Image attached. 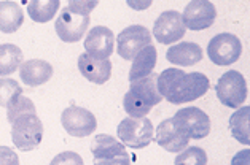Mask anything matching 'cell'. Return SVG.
Wrapping results in <instances>:
<instances>
[{"label": "cell", "mask_w": 250, "mask_h": 165, "mask_svg": "<svg viewBox=\"0 0 250 165\" xmlns=\"http://www.w3.org/2000/svg\"><path fill=\"white\" fill-rule=\"evenodd\" d=\"M250 107L239 108L234 114L229 118V129L233 135L239 143L250 145Z\"/></svg>", "instance_id": "obj_22"}, {"label": "cell", "mask_w": 250, "mask_h": 165, "mask_svg": "<svg viewBox=\"0 0 250 165\" xmlns=\"http://www.w3.org/2000/svg\"><path fill=\"white\" fill-rule=\"evenodd\" d=\"M11 142L21 151H32L42 143L43 138V124L37 116V110L15 116L10 119Z\"/></svg>", "instance_id": "obj_3"}, {"label": "cell", "mask_w": 250, "mask_h": 165, "mask_svg": "<svg viewBox=\"0 0 250 165\" xmlns=\"http://www.w3.org/2000/svg\"><path fill=\"white\" fill-rule=\"evenodd\" d=\"M160 102H163V95L158 91V75L151 73L131 83L123 99V107L129 118H145V114H148L150 110Z\"/></svg>", "instance_id": "obj_2"}, {"label": "cell", "mask_w": 250, "mask_h": 165, "mask_svg": "<svg viewBox=\"0 0 250 165\" xmlns=\"http://www.w3.org/2000/svg\"><path fill=\"white\" fill-rule=\"evenodd\" d=\"M156 59H158V51L153 45H148L147 48H144V50L132 59V65L129 70V81L134 83V81H137V79H142L145 76L151 75L155 70Z\"/></svg>", "instance_id": "obj_19"}, {"label": "cell", "mask_w": 250, "mask_h": 165, "mask_svg": "<svg viewBox=\"0 0 250 165\" xmlns=\"http://www.w3.org/2000/svg\"><path fill=\"white\" fill-rule=\"evenodd\" d=\"M59 0H32L27 3V13L35 22H48L58 13Z\"/></svg>", "instance_id": "obj_23"}, {"label": "cell", "mask_w": 250, "mask_h": 165, "mask_svg": "<svg viewBox=\"0 0 250 165\" xmlns=\"http://www.w3.org/2000/svg\"><path fill=\"white\" fill-rule=\"evenodd\" d=\"M22 62L24 54L20 46L11 43L0 45V76L13 75Z\"/></svg>", "instance_id": "obj_21"}, {"label": "cell", "mask_w": 250, "mask_h": 165, "mask_svg": "<svg viewBox=\"0 0 250 165\" xmlns=\"http://www.w3.org/2000/svg\"><path fill=\"white\" fill-rule=\"evenodd\" d=\"M151 45V34L144 26H129L117 37V53L125 60H132L137 54Z\"/></svg>", "instance_id": "obj_10"}, {"label": "cell", "mask_w": 250, "mask_h": 165, "mask_svg": "<svg viewBox=\"0 0 250 165\" xmlns=\"http://www.w3.org/2000/svg\"><path fill=\"white\" fill-rule=\"evenodd\" d=\"M155 142L167 152H180L187 148L190 140L177 129L172 118H170V119H164L161 124L156 127Z\"/></svg>", "instance_id": "obj_15"}, {"label": "cell", "mask_w": 250, "mask_h": 165, "mask_svg": "<svg viewBox=\"0 0 250 165\" xmlns=\"http://www.w3.org/2000/svg\"><path fill=\"white\" fill-rule=\"evenodd\" d=\"M72 11L80 15H86L89 16V13L97 7V2H82V0H70L69 5H67Z\"/></svg>", "instance_id": "obj_27"}, {"label": "cell", "mask_w": 250, "mask_h": 165, "mask_svg": "<svg viewBox=\"0 0 250 165\" xmlns=\"http://www.w3.org/2000/svg\"><path fill=\"white\" fill-rule=\"evenodd\" d=\"M155 127L147 116L145 118H125L118 126V138L125 146L132 149L147 148L153 142Z\"/></svg>", "instance_id": "obj_4"}, {"label": "cell", "mask_w": 250, "mask_h": 165, "mask_svg": "<svg viewBox=\"0 0 250 165\" xmlns=\"http://www.w3.org/2000/svg\"><path fill=\"white\" fill-rule=\"evenodd\" d=\"M78 70L88 81L94 84H104L112 76V62L108 59H94L88 53H83L78 57Z\"/></svg>", "instance_id": "obj_16"}, {"label": "cell", "mask_w": 250, "mask_h": 165, "mask_svg": "<svg viewBox=\"0 0 250 165\" xmlns=\"http://www.w3.org/2000/svg\"><path fill=\"white\" fill-rule=\"evenodd\" d=\"M185 24L182 19V15L175 10H167L158 16L153 26V35L161 45H170L184 38Z\"/></svg>", "instance_id": "obj_12"}, {"label": "cell", "mask_w": 250, "mask_h": 165, "mask_svg": "<svg viewBox=\"0 0 250 165\" xmlns=\"http://www.w3.org/2000/svg\"><path fill=\"white\" fill-rule=\"evenodd\" d=\"M242 54V43L233 34H218L207 45V56L213 64L225 67L237 62Z\"/></svg>", "instance_id": "obj_8"}, {"label": "cell", "mask_w": 250, "mask_h": 165, "mask_svg": "<svg viewBox=\"0 0 250 165\" xmlns=\"http://www.w3.org/2000/svg\"><path fill=\"white\" fill-rule=\"evenodd\" d=\"M174 165H207V154L199 146H190L179 152Z\"/></svg>", "instance_id": "obj_24"}, {"label": "cell", "mask_w": 250, "mask_h": 165, "mask_svg": "<svg viewBox=\"0 0 250 165\" xmlns=\"http://www.w3.org/2000/svg\"><path fill=\"white\" fill-rule=\"evenodd\" d=\"M22 94V88L16 79L0 78V107H7L13 97Z\"/></svg>", "instance_id": "obj_25"}, {"label": "cell", "mask_w": 250, "mask_h": 165, "mask_svg": "<svg viewBox=\"0 0 250 165\" xmlns=\"http://www.w3.org/2000/svg\"><path fill=\"white\" fill-rule=\"evenodd\" d=\"M209 88V78L201 72L185 73L184 70L172 67L158 75V91L164 99L174 105L196 100L207 94Z\"/></svg>", "instance_id": "obj_1"}, {"label": "cell", "mask_w": 250, "mask_h": 165, "mask_svg": "<svg viewBox=\"0 0 250 165\" xmlns=\"http://www.w3.org/2000/svg\"><path fill=\"white\" fill-rule=\"evenodd\" d=\"M50 165H84V162L78 152L64 151V152H59L56 157H53Z\"/></svg>", "instance_id": "obj_26"}, {"label": "cell", "mask_w": 250, "mask_h": 165, "mask_svg": "<svg viewBox=\"0 0 250 165\" xmlns=\"http://www.w3.org/2000/svg\"><path fill=\"white\" fill-rule=\"evenodd\" d=\"M89 26V16L80 15L72 11L69 7H64L59 13L54 29H56L58 37L65 43H77L83 38L84 32Z\"/></svg>", "instance_id": "obj_11"}, {"label": "cell", "mask_w": 250, "mask_h": 165, "mask_svg": "<svg viewBox=\"0 0 250 165\" xmlns=\"http://www.w3.org/2000/svg\"><path fill=\"white\" fill-rule=\"evenodd\" d=\"M0 165H20V157L8 146H0Z\"/></svg>", "instance_id": "obj_28"}, {"label": "cell", "mask_w": 250, "mask_h": 165, "mask_svg": "<svg viewBox=\"0 0 250 165\" xmlns=\"http://www.w3.org/2000/svg\"><path fill=\"white\" fill-rule=\"evenodd\" d=\"M61 124H62V127L69 135L77 138H84L96 130L97 121L96 116L89 110L77 107L72 103L61 114Z\"/></svg>", "instance_id": "obj_9"}, {"label": "cell", "mask_w": 250, "mask_h": 165, "mask_svg": "<svg viewBox=\"0 0 250 165\" xmlns=\"http://www.w3.org/2000/svg\"><path fill=\"white\" fill-rule=\"evenodd\" d=\"M21 81L29 88H39L48 83L53 76V65L42 59H30L20 67Z\"/></svg>", "instance_id": "obj_17"}, {"label": "cell", "mask_w": 250, "mask_h": 165, "mask_svg": "<svg viewBox=\"0 0 250 165\" xmlns=\"http://www.w3.org/2000/svg\"><path fill=\"white\" fill-rule=\"evenodd\" d=\"M231 165H250V149L236 152V156L231 159Z\"/></svg>", "instance_id": "obj_29"}, {"label": "cell", "mask_w": 250, "mask_h": 165, "mask_svg": "<svg viewBox=\"0 0 250 165\" xmlns=\"http://www.w3.org/2000/svg\"><path fill=\"white\" fill-rule=\"evenodd\" d=\"M91 152L94 157V165H131L126 146L107 133H101L93 140Z\"/></svg>", "instance_id": "obj_5"}, {"label": "cell", "mask_w": 250, "mask_h": 165, "mask_svg": "<svg viewBox=\"0 0 250 165\" xmlns=\"http://www.w3.org/2000/svg\"><path fill=\"white\" fill-rule=\"evenodd\" d=\"M84 50L94 59H108L115 50V34L105 26L93 27L84 38Z\"/></svg>", "instance_id": "obj_14"}, {"label": "cell", "mask_w": 250, "mask_h": 165, "mask_svg": "<svg viewBox=\"0 0 250 165\" xmlns=\"http://www.w3.org/2000/svg\"><path fill=\"white\" fill-rule=\"evenodd\" d=\"M217 18L215 5L209 0H193L185 7L182 19L185 27L191 30H206L209 29Z\"/></svg>", "instance_id": "obj_13"}, {"label": "cell", "mask_w": 250, "mask_h": 165, "mask_svg": "<svg viewBox=\"0 0 250 165\" xmlns=\"http://www.w3.org/2000/svg\"><path fill=\"white\" fill-rule=\"evenodd\" d=\"M174 124L188 140H201L210 133V118L198 107H187L175 113Z\"/></svg>", "instance_id": "obj_6"}, {"label": "cell", "mask_w": 250, "mask_h": 165, "mask_svg": "<svg viewBox=\"0 0 250 165\" xmlns=\"http://www.w3.org/2000/svg\"><path fill=\"white\" fill-rule=\"evenodd\" d=\"M169 64L180 67H191L203 60V48L193 41H180L179 45L170 46L166 53Z\"/></svg>", "instance_id": "obj_18"}, {"label": "cell", "mask_w": 250, "mask_h": 165, "mask_svg": "<svg viewBox=\"0 0 250 165\" xmlns=\"http://www.w3.org/2000/svg\"><path fill=\"white\" fill-rule=\"evenodd\" d=\"M217 97L225 107L239 108L247 100V83L237 70H229L218 78Z\"/></svg>", "instance_id": "obj_7"}, {"label": "cell", "mask_w": 250, "mask_h": 165, "mask_svg": "<svg viewBox=\"0 0 250 165\" xmlns=\"http://www.w3.org/2000/svg\"><path fill=\"white\" fill-rule=\"evenodd\" d=\"M24 13L20 3L0 2V30L3 34H13L22 26Z\"/></svg>", "instance_id": "obj_20"}]
</instances>
